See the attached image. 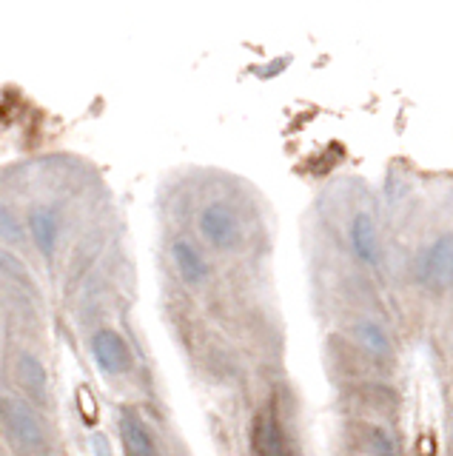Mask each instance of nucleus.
<instances>
[{"instance_id":"f257e3e1","label":"nucleus","mask_w":453,"mask_h":456,"mask_svg":"<svg viewBox=\"0 0 453 456\" xmlns=\"http://www.w3.org/2000/svg\"><path fill=\"white\" fill-rule=\"evenodd\" d=\"M417 282L431 291H445L453 285V232L439 234L414 260Z\"/></svg>"},{"instance_id":"f03ea898","label":"nucleus","mask_w":453,"mask_h":456,"mask_svg":"<svg viewBox=\"0 0 453 456\" xmlns=\"http://www.w3.org/2000/svg\"><path fill=\"white\" fill-rule=\"evenodd\" d=\"M200 234L211 248L217 251H234L243 240V223L237 211L225 200H214L200 211Z\"/></svg>"},{"instance_id":"7ed1b4c3","label":"nucleus","mask_w":453,"mask_h":456,"mask_svg":"<svg viewBox=\"0 0 453 456\" xmlns=\"http://www.w3.org/2000/svg\"><path fill=\"white\" fill-rule=\"evenodd\" d=\"M251 451L254 456H294L291 439L271 408H263L251 419Z\"/></svg>"},{"instance_id":"20e7f679","label":"nucleus","mask_w":453,"mask_h":456,"mask_svg":"<svg viewBox=\"0 0 453 456\" xmlns=\"http://www.w3.org/2000/svg\"><path fill=\"white\" fill-rule=\"evenodd\" d=\"M4 425L9 428V434L15 436L20 448L35 451L44 445V425H40L29 403H23L20 396H9L4 403Z\"/></svg>"},{"instance_id":"39448f33","label":"nucleus","mask_w":453,"mask_h":456,"mask_svg":"<svg viewBox=\"0 0 453 456\" xmlns=\"http://www.w3.org/2000/svg\"><path fill=\"white\" fill-rule=\"evenodd\" d=\"M92 354L103 374L120 377L132 368L129 346H125V339L117 331H111V328H101V331L92 337Z\"/></svg>"},{"instance_id":"423d86ee","label":"nucleus","mask_w":453,"mask_h":456,"mask_svg":"<svg viewBox=\"0 0 453 456\" xmlns=\"http://www.w3.org/2000/svg\"><path fill=\"white\" fill-rule=\"evenodd\" d=\"M353 451L357 456H400L393 434L382 422H353Z\"/></svg>"},{"instance_id":"0eeeda50","label":"nucleus","mask_w":453,"mask_h":456,"mask_svg":"<svg viewBox=\"0 0 453 456\" xmlns=\"http://www.w3.org/2000/svg\"><path fill=\"white\" fill-rule=\"evenodd\" d=\"M348 242L353 254L360 256L365 265H376L382 256V246H379V232L376 223L368 211H357L348 223Z\"/></svg>"},{"instance_id":"6e6552de","label":"nucleus","mask_w":453,"mask_h":456,"mask_svg":"<svg viewBox=\"0 0 453 456\" xmlns=\"http://www.w3.org/2000/svg\"><path fill=\"white\" fill-rule=\"evenodd\" d=\"M351 334H353V342H357V348L365 356H374V360H385L393 348L391 337H388V328L374 317H360L351 325Z\"/></svg>"},{"instance_id":"1a4fd4ad","label":"nucleus","mask_w":453,"mask_h":456,"mask_svg":"<svg viewBox=\"0 0 453 456\" xmlns=\"http://www.w3.org/2000/svg\"><path fill=\"white\" fill-rule=\"evenodd\" d=\"M120 436L129 456H158V445H154L149 425L132 408H125L120 413Z\"/></svg>"},{"instance_id":"9d476101","label":"nucleus","mask_w":453,"mask_h":456,"mask_svg":"<svg viewBox=\"0 0 453 456\" xmlns=\"http://www.w3.org/2000/svg\"><path fill=\"white\" fill-rule=\"evenodd\" d=\"M172 256H174V265L180 271V277L189 285H203L208 280V260L191 240H174Z\"/></svg>"},{"instance_id":"9b49d317","label":"nucleus","mask_w":453,"mask_h":456,"mask_svg":"<svg viewBox=\"0 0 453 456\" xmlns=\"http://www.w3.org/2000/svg\"><path fill=\"white\" fill-rule=\"evenodd\" d=\"M393 391L388 385L376 382H362L357 385V411H362L365 422H379L376 417H388L393 413Z\"/></svg>"},{"instance_id":"f8f14e48","label":"nucleus","mask_w":453,"mask_h":456,"mask_svg":"<svg viewBox=\"0 0 453 456\" xmlns=\"http://www.w3.org/2000/svg\"><path fill=\"white\" fill-rule=\"evenodd\" d=\"M29 232L37 242V248L46 256H52L54 242H58V232H61L58 211H54L52 206H35L29 211Z\"/></svg>"},{"instance_id":"ddd939ff","label":"nucleus","mask_w":453,"mask_h":456,"mask_svg":"<svg viewBox=\"0 0 453 456\" xmlns=\"http://www.w3.org/2000/svg\"><path fill=\"white\" fill-rule=\"evenodd\" d=\"M15 377L20 382V388L35 396V399H44L46 388H49V377H46V368L44 362L37 360L32 354H18L15 360Z\"/></svg>"},{"instance_id":"4468645a","label":"nucleus","mask_w":453,"mask_h":456,"mask_svg":"<svg viewBox=\"0 0 453 456\" xmlns=\"http://www.w3.org/2000/svg\"><path fill=\"white\" fill-rule=\"evenodd\" d=\"M0 237H4L6 242H20L23 240V228L15 217V211H12L9 206L0 203Z\"/></svg>"},{"instance_id":"2eb2a0df","label":"nucleus","mask_w":453,"mask_h":456,"mask_svg":"<svg viewBox=\"0 0 453 456\" xmlns=\"http://www.w3.org/2000/svg\"><path fill=\"white\" fill-rule=\"evenodd\" d=\"M0 271H6L9 277H15V280L26 282V268H23L9 251H4V248H0Z\"/></svg>"},{"instance_id":"dca6fc26","label":"nucleus","mask_w":453,"mask_h":456,"mask_svg":"<svg viewBox=\"0 0 453 456\" xmlns=\"http://www.w3.org/2000/svg\"><path fill=\"white\" fill-rule=\"evenodd\" d=\"M77 403H80V413H83V419L86 422H94L97 419V405H94V399L86 388H80L77 391Z\"/></svg>"},{"instance_id":"f3484780","label":"nucleus","mask_w":453,"mask_h":456,"mask_svg":"<svg viewBox=\"0 0 453 456\" xmlns=\"http://www.w3.org/2000/svg\"><path fill=\"white\" fill-rule=\"evenodd\" d=\"M92 448H94V456H111V445L106 442L103 434H94L92 436Z\"/></svg>"},{"instance_id":"a211bd4d","label":"nucleus","mask_w":453,"mask_h":456,"mask_svg":"<svg viewBox=\"0 0 453 456\" xmlns=\"http://www.w3.org/2000/svg\"><path fill=\"white\" fill-rule=\"evenodd\" d=\"M0 417H4V403H0Z\"/></svg>"}]
</instances>
